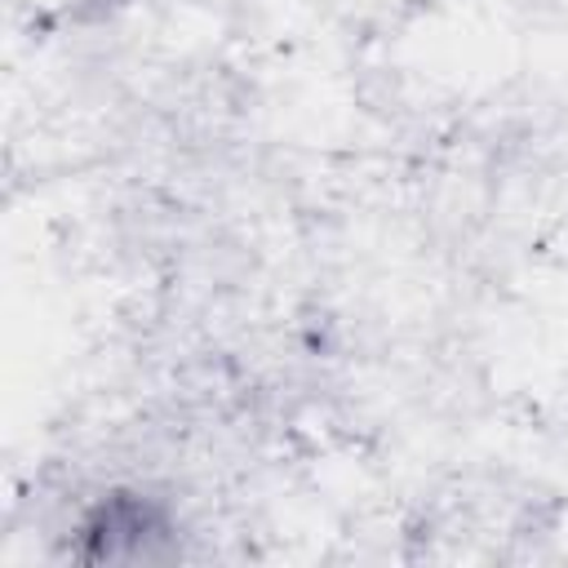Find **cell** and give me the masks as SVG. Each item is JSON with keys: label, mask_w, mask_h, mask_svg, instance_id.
I'll use <instances>...</instances> for the list:
<instances>
[{"label": "cell", "mask_w": 568, "mask_h": 568, "mask_svg": "<svg viewBox=\"0 0 568 568\" xmlns=\"http://www.w3.org/2000/svg\"><path fill=\"white\" fill-rule=\"evenodd\" d=\"M178 515L142 488H106L93 497L75 528L71 555L84 564H155L178 555Z\"/></svg>", "instance_id": "obj_1"}]
</instances>
